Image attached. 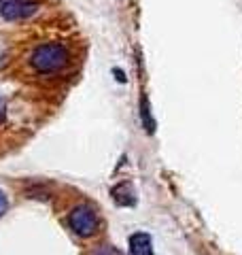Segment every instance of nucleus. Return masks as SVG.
Here are the masks:
<instances>
[{
    "label": "nucleus",
    "mask_w": 242,
    "mask_h": 255,
    "mask_svg": "<svg viewBox=\"0 0 242 255\" xmlns=\"http://www.w3.org/2000/svg\"><path fill=\"white\" fill-rule=\"evenodd\" d=\"M68 226L79 236H92L96 232V228H98V217H96L92 206L81 204L68 215Z\"/></svg>",
    "instance_id": "nucleus-2"
},
{
    "label": "nucleus",
    "mask_w": 242,
    "mask_h": 255,
    "mask_svg": "<svg viewBox=\"0 0 242 255\" xmlns=\"http://www.w3.org/2000/svg\"><path fill=\"white\" fill-rule=\"evenodd\" d=\"M2 2H6V0H0V4H2Z\"/></svg>",
    "instance_id": "nucleus-8"
},
{
    "label": "nucleus",
    "mask_w": 242,
    "mask_h": 255,
    "mask_svg": "<svg viewBox=\"0 0 242 255\" xmlns=\"http://www.w3.org/2000/svg\"><path fill=\"white\" fill-rule=\"evenodd\" d=\"M4 117H6V105H4V100L0 98V124L4 122Z\"/></svg>",
    "instance_id": "nucleus-7"
},
{
    "label": "nucleus",
    "mask_w": 242,
    "mask_h": 255,
    "mask_svg": "<svg viewBox=\"0 0 242 255\" xmlns=\"http://www.w3.org/2000/svg\"><path fill=\"white\" fill-rule=\"evenodd\" d=\"M6 209H9V200H6V196H4V191L0 189V217L6 213Z\"/></svg>",
    "instance_id": "nucleus-6"
},
{
    "label": "nucleus",
    "mask_w": 242,
    "mask_h": 255,
    "mask_svg": "<svg viewBox=\"0 0 242 255\" xmlns=\"http://www.w3.org/2000/svg\"><path fill=\"white\" fill-rule=\"evenodd\" d=\"M68 49L60 43H45V45H38L34 53H32V66H34L38 73L43 75H49L55 73V70H62L64 66L68 64Z\"/></svg>",
    "instance_id": "nucleus-1"
},
{
    "label": "nucleus",
    "mask_w": 242,
    "mask_h": 255,
    "mask_svg": "<svg viewBox=\"0 0 242 255\" xmlns=\"http://www.w3.org/2000/svg\"><path fill=\"white\" fill-rule=\"evenodd\" d=\"M111 194H113V198H115L117 204L127 206V204H134L136 202L134 189H132V185H127V183H119V185H115Z\"/></svg>",
    "instance_id": "nucleus-5"
},
{
    "label": "nucleus",
    "mask_w": 242,
    "mask_h": 255,
    "mask_svg": "<svg viewBox=\"0 0 242 255\" xmlns=\"http://www.w3.org/2000/svg\"><path fill=\"white\" fill-rule=\"evenodd\" d=\"M38 9V4L34 0H6L0 4V15L9 21H17V19H26L30 15H34Z\"/></svg>",
    "instance_id": "nucleus-3"
},
{
    "label": "nucleus",
    "mask_w": 242,
    "mask_h": 255,
    "mask_svg": "<svg viewBox=\"0 0 242 255\" xmlns=\"http://www.w3.org/2000/svg\"><path fill=\"white\" fill-rule=\"evenodd\" d=\"M130 255H153L151 236L144 232H136L130 236Z\"/></svg>",
    "instance_id": "nucleus-4"
}]
</instances>
